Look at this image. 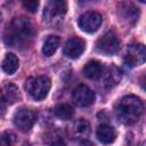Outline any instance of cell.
Here are the masks:
<instances>
[{
	"instance_id": "d6986e66",
	"label": "cell",
	"mask_w": 146,
	"mask_h": 146,
	"mask_svg": "<svg viewBox=\"0 0 146 146\" xmlns=\"http://www.w3.org/2000/svg\"><path fill=\"white\" fill-rule=\"evenodd\" d=\"M16 140H17L16 135L13 131H5L0 133V145L10 146V145H14Z\"/></svg>"
},
{
	"instance_id": "9c48e42d",
	"label": "cell",
	"mask_w": 146,
	"mask_h": 146,
	"mask_svg": "<svg viewBox=\"0 0 146 146\" xmlns=\"http://www.w3.org/2000/svg\"><path fill=\"white\" fill-rule=\"evenodd\" d=\"M72 98H73V102L75 105H78L80 107H87V106H90L91 104H94L95 94L89 87H87L84 84H80L73 90Z\"/></svg>"
},
{
	"instance_id": "d4e9b609",
	"label": "cell",
	"mask_w": 146,
	"mask_h": 146,
	"mask_svg": "<svg viewBox=\"0 0 146 146\" xmlns=\"http://www.w3.org/2000/svg\"><path fill=\"white\" fill-rule=\"evenodd\" d=\"M139 1H140V2H145L146 0H139Z\"/></svg>"
},
{
	"instance_id": "30bf717a",
	"label": "cell",
	"mask_w": 146,
	"mask_h": 146,
	"mask_svg": "<svg viewBox=\"0 0 146 146\" xmlns=\"http://www.w3.org/2000/svg\"><path fill=\"white\" fill-rule=\"evenodd\" d=\"M84 49H86L84 40H82L81 38H78V36H73L66 41L64 49H63V52L66 57L74 59V58L80 57L83 54Z\"/></svg>"
},
{
	"instance_id": "ba28073f",
	"label": "cell",
	"mask_w": 146,
	"mask_h": 146,
	"mask_svg": "<svg viewBox=\"0 0 146 146\" xmlns=\"http://www.w3.org/2000/svg\"><path fill=\"white\" fill-rule=\"evenodd\" d=\"M102 22H103V18L99 13L87 11L79 17L78 25L82 31H84L87 33H94L100 27Z\"/></svg>"
},
{
	"instance_id": "277c9868",
	"label": "cell",
	"mask_w": 146,
	"mask_h": 146,
	"mask_svg": "<svg viewBox=\"0 0 146 146\" xmlns=\"http://www.w3.org/2000/svg\"><path fill=\"white\" fill-rule=\"evenodd\" d=\"M67 11V0H47L43 17L49 24H58Z\"/></svg>"
},
{
	"instance_id": "8fae6325",
	"label": "cell",
	"mask_w": 146,
	"mask_h": 146,
	"mask_svg": "<svg viewBox=\"0 0 146 146\" xmlns=\"http://www.w3.org/2000/svg\"><path fill=\"white\" fill-rule=\"evenodd\" d=\"M0 97L6 104H15L21 99V92L14 83H5L0 89Z\"/></svg>"
},
{
	"instance_id": "7c38bea8",
	"label": "cell",
	"mask_w": 146,
	"mask_h": 146,
	"mask_svg": "<svg viewBox=\"0 0 146 146\" xmlns=\"http://www.w3.org/2000/svg\"><path fill=\"white\" fill-rule=\"evenodd\" d=\"M104 70H105V66L103 65V63L98 60H90L84 65L83 73L90 80H98L99 78L103 76Z\"/></svg>"
},
{
	"instance_id": "5bb4252c",
	"label": "cell",
	"mask_w": 146,
	"mask_h": 146,
	"mask_svg": "<svg viewBox=\"0 0 146 146\" xmlns=\"http://www.w3.org/2000/svg\"><path fill=\"white\" fill-rule=\"evenodd\" d=\"M96 136H97V138L100 143L110 144V143L114 141V139L116 137V132H115V130L112 125L106 124V123H102L97 127Z\"/></svg>"
},
{
	"instance_id": "4fadbf2b",
	"label": "cell",
	"mask_w": 146,
	"mask_h": 146,
	"mask_svg": "<svg viewBox=\"0 0 146 146\" xmlns=\"http://www.w3.org/2000/svg\"><path fill=\"white\" fill-rule=\"evenodd\" d=\"M103 76H104V86L107 89H111V88L117 86L122 78L120 70L115 66H110V67L105 68Z\"/></svg>"
},
{
	"instance_id": "7402d4cb",
	"label": "cell",
	"mask_w": 146,
	"mask_h": 146,
	"mask_svg": "<svg viewBox=\"0 0 146 146\" xmlns=\"http://www.w3.org/2000/svg\"><path fill=\"white\" fill-rule=\"evenodd\" d=\"M6 105H7V104H6V103L2 100V98L0 97V116L5 113V111H6Z\"/></svg>"
},
{
	"instance_id": "ac0fdd59",
	"label": "cell",
	"mask_w": 146,
	"mask_h": 146,
	"mask_svg": "<svg viewBox=\"0 0 146 146\" xmlns=\"http://www.w3.org/2000/svg\"><path fill=\"white\" fill-rule=\"evenodd\" d=\"M73 132L76 136V138H86L89 136L90 133V123L84 120V119H80L75 122L74 127H73Z\"/></svg>"
},
{
	"instance_id": "603a6c76",
	"label": "cell",
	"mask_w": 146,
	"mask_h": 146,
	"mask_svg": "<svg viewBox=\"0 0 146 146\" xmlns=\"http://www.w3.org/2000/svg\"><path fill=\"white\" fill-rule=\"evenodd\" d=\"M91 0H79L80 3H87V2H90Z\"/></svg>"
},
{
	"instance_id": "7a4b0ae2",
	"label": "cell",
	"mask_w": 146,
	"mask_h": 146,
	"mask_svg": "<svg viewBox=\"0 0 146 146\" xmlns=\"http://www.w3.org/2000/svg\"><path fill=\"white\" fill-rule=\"evenodd\" d=\"M144 111V105L140 98L133 95H128L122 97L116 106H115V113L117 119L124 123V124H133L136 123Z\"/></svg>"
},
{
	"instance_id": "44dd1931",
	"label": "cell",
	"mask_w": 146,
	"mask_h": 146,
	"mask_svg": "<svg viewBox=\"0 0 146 146\" xmlns=\"http://www.w3.org/2000/svg\"><path fill=\"white\" fill-rule=\"evenodd\" d=\"M22 3L31 13H35L39 7V0H22Z\"/></svg>"
},
{
	"instance_id": "ffe728a7",
	"label": "cell",
	"mask_w": 146,
	"mask_h": 146,
	"mask_svg": "<svg viewBox=\"0 0 146 146\" xmlns=\"http://www.w3.org/2000/svg\"><path fill=\"white\" fill-rule=\"evenodd\" d=\"M123 10H124V18H127L128 21L132 19V21L135 22L136 19H138V10H137L135 7L128 6V7L124 8Z\"/></svg>"
},
{
	"instance_id": "3957f363",
	"label": "cell",
	"mask_w": 146,
	"mask_h": 146,
	"mask_svg": "<svg viewBox=\"0 0 146 146\" xmlns=\"http://www.w3.org/2000/svg\"><path fill=\"white\" fill-rule=\"evenodd\" d=\"M51 87L50 79L44 75L30 78L25 82V88L31 97L35 100H42L47 97Z\"/></svg>"
},
{
	"instance_id": "cb8c5ba5",
	"label": "cell",
	"mask_w": 146,
	"mask_h": 146,
	"mask_svg": "<svg viewBox=\"0 0 146 146\" xmlns=\"http://www.w3.org/2000/svg\"><path fill=\"white\" fill-rule=\"evenodd\" d=\"M1 19H2V15H1V13H0V23H1Z\"/></svg>"
},
{
	"instance_id": "e0dca14e",
	"label": "cell",
	"mask_w": 146,
	"mask_h": 146,
	"mask_svg": "<svg viewBox=\"0 0 146 146\" xmlns=\"http://www.w3.org/2000/svg\"><path fill=\"white\" fill-rule=\"evenodd\" d=\"M54 114L56 117L60 119V120H71L74 115V110L71 105L68 104H58L57 106H55L54 108Z\"/></svg>"
},
{
	"instance_id": "8992f818",
	"label": "cell",
	"mask_w": 146,
	"mask_h": 146,
	"mask_svg": "<svg viewBox=\"0 0 146 146\" xmlns=\"http://www.w3.org/2000/svg\"><path fill=\"white\" fill-rule=\"evenodd\" d=\"M13 120H14L15 127L18 130L23 132H27L32 129V127L36 121V113L31 108L22 107L15 112Z\"/></svg>"
},
{
	"instance_id": "6da1fadb",
	"label": "cell",
	"mask_w": 146,
	"mask_h": 146,
	"mask_svg": "<svg viewBox=\"0 0 146 146\" xmlns=\"http://www.w3.org/2000/svg\"><path fill=\"white\" fill-rule=\"evenodd\" d=\"M35 30L26 17H15L3 33V41L9 47H27L34 36Z\"/></svg>"
},
{
	"instance_id": "5b68a950",
	"label": "cell",
	"mask_w": 146,
	"mask_h": 146,
	"mask_svg": "<svg viewBox=\"0 0 146 146\" xmlns=\"http://www.w3.org/2000/svg\"><path fill=\"white\" fill-rule=\"evenodd\" d=\"M121 41L115 32L110 31L103 34L96 42V48L104 55H114L119 51Z\"/></svg>"
},
{
	"instance_id": "2e32d148",
	"label": "cell",
	"mask_w": 146,
	"mask_h": 146,
	"mask_svg": "<svg viewBox=\"0 0 146 146\" xmlns=\"http://www.w3.org/2000/svg\"><path fill=\"white\" fill-rule=\"evenodd\" d=\"M59 42H60V40H59V38L57 35H49L46 39V41H44V43L42 46L43 55L47 56V57L52 56L55 54V51L57 50V48L59 46Z\"/></svg>"
},
{
	"instance_id": "9a60e30c",
	"label": "cell",
	"mask_w": 146,
	"mask_h": 146,
	"mask_svg": "<svg viewBox=\"0 0 146 146\" xmlns=\"http://www.w3.org/2000/svg\"><path fill=\"white\" fill-rule=\"evenodd\" d=\"M18 66H19V60H18L17 56L11 52L6 55V57L3 58L2 64H1V68L7 74H14L18 70Z\"/></svg>"
},
{
	"instance_id": "52a82bcc",
	"label": "cell",
	"mask_w": 146,
	"mask_h": 146,
	"mask_svg": "<svg viewBox=\"0 0 146 146\" xmlns=\"http://www.w3.org/2000/svg\"><path fill=\"white\" fill-rule=\"evenodd\" d=\"M146 57V49L143 43H131L128 46L123 62L129 67H135L144 64Z\"/></svg>"
}]
</instances>
